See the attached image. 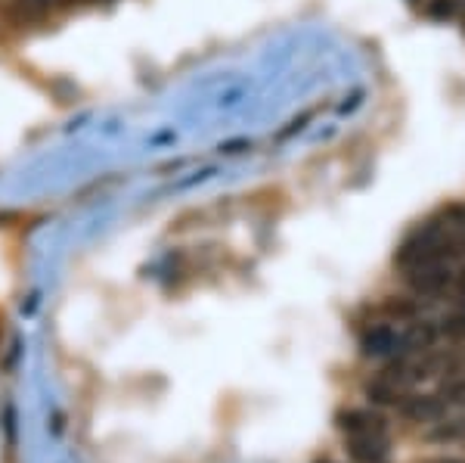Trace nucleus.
<instances>
[{"instance_id":"nucleus-5","label":"nucleus","mask_w":465,"mask_h":463,"mask_svg":"<svg viewBox=\"0 0 465 463\" xmlns=\"http://www.w3.org/2000/svg\"><path fill=\"white\" fill-rule=\"evenodd\" d=\"M363 352L372 357L401 352V333H394L391 327H376V330L363 336Z\"/></svg>"},{"instance_id":"nucleus-7","label":"nucleus","mask_w":465,"mask_h":463,"mask_svg":"<svg viewBox=\"0 0 465 463\" xmlns=\"http://www.w3.org/2000/svg\"><path fill=\"white\" fill-rule=\"evenodd\" d=\"M366 398H370L372 405H397V398H401V389L381 377L379 383L366 386Z\"/></svg>"},{"instance_id":"nucleus-2","label":"nucleus","mask_w":465,"mask_h":463,"mask_svg":"<svg viewBox=\"0 0 465 463\" xmlns=\"http://www.w3.org/2000/svg\"><path fill=\"white\" fill-rule=\"evenodd\" d=\"M348 454L357 463H381L388 458V436L376 432V436H351Z\"/></svg>"},{"instance_id":"nucleus-1","label":"nucleus","mask_w":465,"mask_h":463,"mask_svg":"<svg viewBox=\"0 0 465 463\" xmlns=\"http://www.w3.org/2000/svg\"><path fill=\"white\" fill-rule=\"evenodd\" d=\"M407 280L416 293H440L450 283V267L440 258H425L407 265Z\"/></svg>"},{"instance_id":"nucleus-4","label":"nucleus","mask_w":465,"mask_h":463,"mask_svg":"<svg viewBox=\"0 0 465 463\" xmlns=\"http://www.w3.org/2000/svg\"><path fill=\"white\" fill-rule=\"evenodd\" d=\"M403 414L416 423H434L447 414V405L438 398V395H419V398L403 401Z\"/></svg>"},{"instance_id":"nucleus-3","label":"nucleus","mask_w":465,"mask_h":463,"mask_svg":"<svg viewBox=\"0 0 465 463\" xmlns=\"http://www.w3.org/2000/svg\"><path fill=\"white\" fill-rule=\"evenodd\" d=\"M339 427L348 436H376V432H385V417L376 410H341Z\"/></svg>"},{"instance_id":"nucleus-8","label":"nucleus","mask_w":465,"mask_h":463,"mask_svg":"<svg viewBox=\"0 0 465 463\" xmlns=\"http://www.w3.org/2000/svg\"><path fill=\"white\" fill-rule=\"evenodd\" d=\"M453 10H456L453 0H431L429 16H434V19H447V16H453Z\"/></svg>"},{"instance_id":"nucleus-9","label":"nucleus","mask_w":465,"mask_h":463,"mask_svg":"<svg viewBox=\"0 0 465 463\" xmlns=\"http://www.w3.org/2000/svg\"><path fill=\"white\" fill-rule=\"evenodd\" d=\"M431 463H465L460 458H438V460H431Z\"/></svg>"},{"instance_id":"nucleus-6","label":"nucleus","mask_w":465,"mask_h":463,"mask_svg":"<svg viewBox=\"0 0 465 463\" xmlns=\"http://www.w3.org/2000/svg\"><path fill=\"white\" fill-rule=\"evenodd\" d=\"M434 342V330L429 324H412L407 333L401 336V348L403 352H422Z\"/></svg>"}]
</instances>
